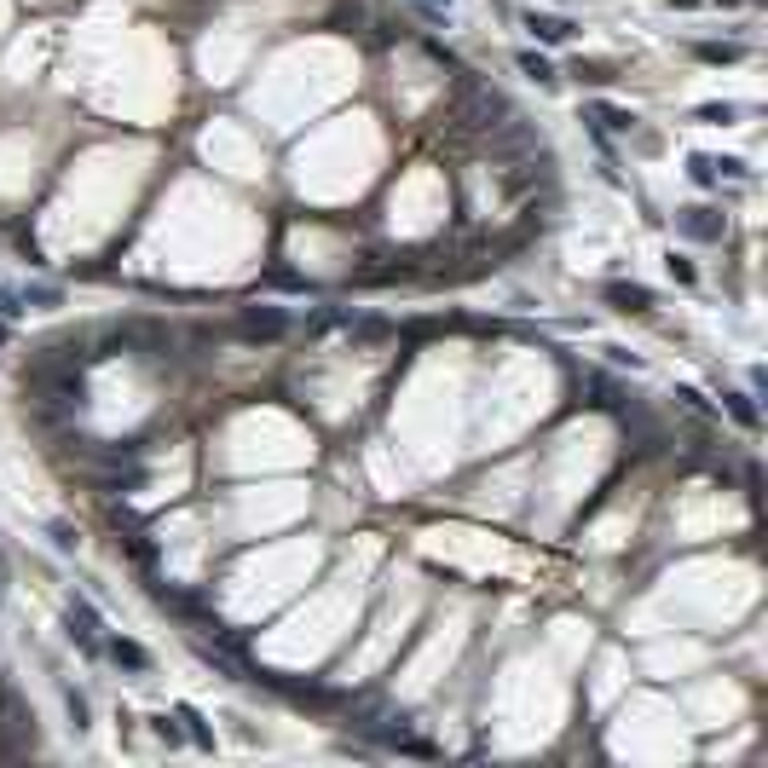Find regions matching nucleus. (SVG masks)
<instances>
[{
    "mask_svg": "<svg viewBox=\"0 0 768 768\" xmlns=\"http://www.w3.org/2000/svg\"><path fill=\"white\" fill-rule=\"evenodd\" d=\"M64 630H70V641H76L81 653H104V618H99V607L87 601V595H70L64 601Z\"/></svg>",
    "mask_w": 768,
    "mask_h": 768,
    "instance_id": "1",
    "label": "nucleus"
},
{
    "mask_svg": "<svg viewBox=\"0 0 768 768\" xmlns=\"http://www.w3.org/2000/svg\"><path fill=\"white\" fill-rule=\"evenodd\" d=\"M237 335L243 341H277V335H289V312L284 307H243Z\"/></svg>",
    "mask_w": 768,
    "mask_h": 768,
    "instance_id": "2",
    "label": "nucleus"
},
{
    "mask_svg": "<svg viewBox=\"0 0 768 768\" xmlns=\"http://www.w3.org/2000/svg\"><path fill=\"white\" fill-rule=\"evenodd\" d=\"M110 526H116V532H121V543H128V555H133V560H139V566H145V572H151V566H156V543H151V532H145V526H139V520H133V515H128V508H110Z\"/></svg>",
    "mask_w": 768,
    "mask_h": 768,
    "instance_id": "3",
    "label": "nucleus"
},
{
    "mask_svg": "<svg viewBox=\"0 0 768 768\" xmlns=\"http://www.w3.org/2000/svg\"><path fill=\"white\" fill-rule=\"evenodd\" d=\"M676 231L693 237V243H723V214L693 202V209H676Z\"/></svg>",
    "mask_w": 768,
    "mask_h": 768,
    "instance_id": "4",
    "label": "nucleus"
},
{
    "mask_svg": "<svg viewBox=\"0 0 768 768\" xmlns=\"http://www.w3.org/2000/svg\"><path fill=\"white\" fill-rule=\"evenodd\" d=\"M520 23H526V29H532V41H543V46L572 41V29H578V23H572V18H560V12H526Z\"/></svg>",
    "mask_w": 768,
    "mask_h": 768,
    "instance_id": "5",
    "label": "nucleus"
},
{
    "mask_svg": "<svg viewBox=\"0 0 768 768\" xmlns=\"http://www.w3.org/2000/svg\"><path fill=\"white\" fill-rule=\"evenodd\" d=\"M583 121H590L595 133H601V128H607V133H636V121H641V116H636V110H618V104L590 99V104H583Z\"/></svg>",
    "mask_w": 768,
    "mask_h": 768,
    "instance_id": "6",
    "label": "nucleus"
},
{
    "mask_svg": "<svg viewBox=\"0 0 768 768\" xmlns=\"http://www.w3.org/2000/svg\"><path fill=\"white\" fill-rule=\"evenodd\" d=\"M104 653L116 658L121 670H133V676H145V670H151V648H145V641H133V636H116V641H104Z\"/></svg>",
    "mask_w": 768,
    "mask_h": 768,
    "instance_id": "7",
    "label": "nucleus"
},
{
    "mask_svg": "<svg viewBox=\"0 0 768 768\" xmlns=\"http://www.w3.org/2000/svg\"><path fill=\"white\" fill-rule=\"evenodd\" d=\"M607 301H613L618 312H653V289H641V284H607Z\"/></svg>",
    "mask_w": 768,
    "mask_h": 768,
    "instance_id": "8",
    "label": "nucleus"
},
{
    "mask_svg": "<svg viewBox=\"0 0 768 768\" xmlns=\"http://www.w3.org/2000/svg\"><path fill=\"white\" fill-rule=\"evenodd\" d=\"M693 58H705V64H739L746 46L739 41H693Z\"/></svg>",
    "mask_w": 768,
    "mask_h": 768,
    "instance_id": "9",
    "label": "nucleus"
},
{
    "mask_svg": "<svg viewBox=\"0 0 768 768\" xmlns=\"http://www.w3.org/2000/svg\"><path fill=\"white\" fill-rule=\"evenodd\" d=\"M174 723H186V734L197 739L202 751H214V728L202 723V711H197V705H174Z\"/></svg>",
    "mask_w": 768,
    "mask_h": 768,
    "instance_id": "10",
    "label": "nucleus"
},
{
    "mask_svg": "<svg viewBox=\"0 0 768 768\" xmlns=\"http://www.w3.org/2000/svg\"><path fill=\"white\" fill-rule=\"evenodd\" d=\"M515 64H520V76H532L538 87H555V81H560V76H555V64H549L543 53H520Z\"/></svg>",
    "mask_w": 768,
    "mask_h": 768,
    "instance_id": "11",
    "label": "nucleus"
},
{
    "mask_svg": "<svg viewBox=\"0 0 768 768\" xmlns=\"http://www.w3.org/2000/svg\"><path fill=\"white\" fill-rule=\"evenodd\" d=\"M723 405H728V417H734L739 428H757V405H751V393H723Z\"/></svg>",
    "mask_w": 768,
    "mask_h": 768,
    "instance_id": "12",
    "label": "nucleus"
},
{
    "mask_svg": "<svg viewBox=\"0 0 768 768\" xmlns=\"http://www.w3.org/2000/svg\"><path fill=\"white\" fill-rule=\"evenodd\" d=\"M64 711H70V728H87L93 723V705H87V693H76V688H64Z\"/></svg>",
    "mask_w": 768,
    "mask_h": 768,
    "instance_id": "13",
    "label": "nucleus"
},
{
    "mask_svg": "<svg viewBox=\"0 0 768 768\" xmlns=\"http://www.w3.org/2000/svg\"><path fill=\"white\" fill-rule=\"evenodd\" d=\"M676 405H681V410H693V417H716V405L699 393V387H688V382L676 387Z\"/></svg>",
    "mask_w": 768,
    "mask_h": 768,
    "instance_id": "14",
    "label": "nucleus"
},
{
    "mask_svg": "<svg viewBox=\"0 0 768 768\" xmlns=\"http://www.w3.org/2000/svg\"><path fill=\"white\" fill-rule=\"evenodd\" d=\"M572 76H578V81H595V87H607V81H613V70H607V64H583V58H578V64H572Z\"/></svg>",
    "mask_w": 768,
    "mask_h": 768,
    "instance_id": "15",
    "label": "nucleus"
},
{
    "mask_svg": "<svg viewBox=\"0 0 768 768\" xmlns=\"http://www.w3.org/2000/svg\"><path fill=\"white\" fill-rule=\"evenodd\" d=\"M46 532H53V549H76V526H70V520H46Z\"/></svg>",
    "mask_w": 768,
    "mask_h": 768,
    "instance_id": "16",
    "label": "nucleus"
},
{
    "mask_svg": "<svg viewBox=\"0 0 768 768\" xmlns=\"http://www.w3.org/2000/svg\"><path fill=\"white\" fill-rule=\"evenodd\" d=\"M0 318H23V295H18V289H6V284H0Z\"/></svg>",
    "mask_w": 768,
    "mask_h": 768,
    "instance_id": "17",
    "label": "nucleus"
},
{
    "mask_svg": "<svg viewBox=\"0 0 768 768\" xmlns=\"http://www.w3.org/2000/svg\"><path fill=\"white\" fill-rule=\"evenodd\" d=\"M711 168H716V174H728V179H746V174H751L739 156H711Z\"/></svg>",
    "mask_w": 768,
    "mask_h": 768,
    "instance_id": "18",
    "label": "nucleus"
},
{
    "mask_svg": "<svg viewBox=\"0 0 768 768\" xmlns=\"http://www.w3.org/2000/svg\"><path fill=\"white\" fill-rule=\"evenodd\" d=\"M739 104H699V121H734Z\"/></svg>",
    "mask_w": 768,
    "mask_h": 768,
    "instance_id": "19",
    "label": "nucleus"
},
{
    "mask_svg": "<svg viewBox=\"0 0 768 768\" xmlns=\"http://www.w3.org/2000/svg\"><path fill=\"white\" fill-rule=\"evenodd\" d=\"M23 307H58V289H23Z\"/></svg>",
    "mask_w": 768,
    "mask_h": 768,
    "instance_id": "20",
    "label": "nucleus"
},
{
    "mask_svg": "<svg viewBox=\"0 0 768 768\" xmlns=\"http://www.w3.org/2000/svg\"><path fill=\"white\" fill-rule=\"evenodd\" d=\"M688 174H693V179H699V186H711V179H716V168H711V156H688Z\"/></svg>",
    "mask_w": 768,
    "mask_h": 768,
    "instance_id": "21",
    "label": "nucleus"
},
{
    "mask_svg": "<svg viewBox=\"0 0 768 768\" xmlns=\"http://www.w3.org/2000/svg\"><path fill=\"white\" fill-rule=\"evenodd\" d=\"M151 734H156V739H168V746H179V728L168 723V711H162V716H151Z\"/></svg>",
    "mask_w": 768,
    "mask_h": 768,
    "instance_id": "22",
    "label": "nucleus"
},
{
    "mask_svg": "<svg viewBox=\"0 0 768 768\" xmlns=\"http://www.w3.org/2000/svg\"><path fill=\"white\" fill-rule=\"evenodd\" d=\"M670 277H676V284H693V266L681 260V254H670Z\"/></svg>",
    "mask_w": 768,
    "mask_h": 768,
    "instance_id": "23",
    "label": "nucleus"
},
{
    "mask_svg": "<svg viewBox=\"0 0 768 768\" xmlns=\"http://www.w3.org/2000/svg\"><path fill=\"white\" fill-rule=\"evenodd\" d=\"M0 347H6V318H0Z\"/></svg>",
    "mask_w": 768,
    "mask_h": 768,
    "instance_id": "24",
    "label": "nucleus"
},
{
    "mask_svg": "<svg viewBox=\"0 0 768 768\" xmlns=\"http://www.w3.org/2000/svg\"><path fill=\"white\" fill-rule=\"evenodd\" d=\"M434 6H445V12H450V0H434Z\"/></svg>",
    "mask_w": 768,
    "mask_h": 768,
    "instance_id": "25",
    "label": "nucleus"
},
{
    "mask_svg": "<svg viewBox=\"0 0 768 768\" xmlns=\"http://www.w3.org/2000/svg\"><path fill=\"white\" fill-rule=\"evenodd\" d=\"M0 572H6V560H0Z\"/></svg>",
    "mask_w": 768,
    "mask_h": 768,
    "instance_id": "26",
    "label": "nucleus"
}]
</instances>
